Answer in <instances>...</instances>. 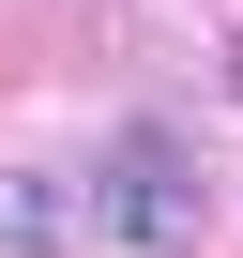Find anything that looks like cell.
Wrapping results in <instances>:
<instances>
[{
	"label": "cell",
	"mask_w": 243,
	"mask_h": 258,
	"mask_svg": "<svg viewBox=\"0 0 243 258\" xmlns=\"http://www.w3.org/2000/svg\"><path fill=\"white\" fill-rule=\"evenodd\" d=\"M61 228H76V198L46 167H0V258H61Z\"/></svg>",
	"instance_id": "obj_2"
},
{
	"label": "cell",
	"mask_w": 243,
	"mask_h": 258,
	"mask_svg": "<svg viewBox=\"0 0 243 258\" xmlns=\"http://www.w3.org/2000/svg\"><path fill=\"white\" fill-rule=\"evenodd\" d=\"M228 91H243V31H228Z\"/></svg>",
	"instance_id": "obj_3"
},
{
	"label": "cell",
	"mask_w": 243,
	"mask_h": 258,
	"mask_svg": "<svg viewBox=\"0 0 243 258\" xmlns=\"http://www.w3.org/2000/svg\"><path fill=\"white\" fill-rule=\"evenodd\" d=\"M91 228H106L122 258H198V243H213V167H198L183 121H122V137H106Z\"/></svg>",
	"instance_id": "obj_1"
}]
</instances>
